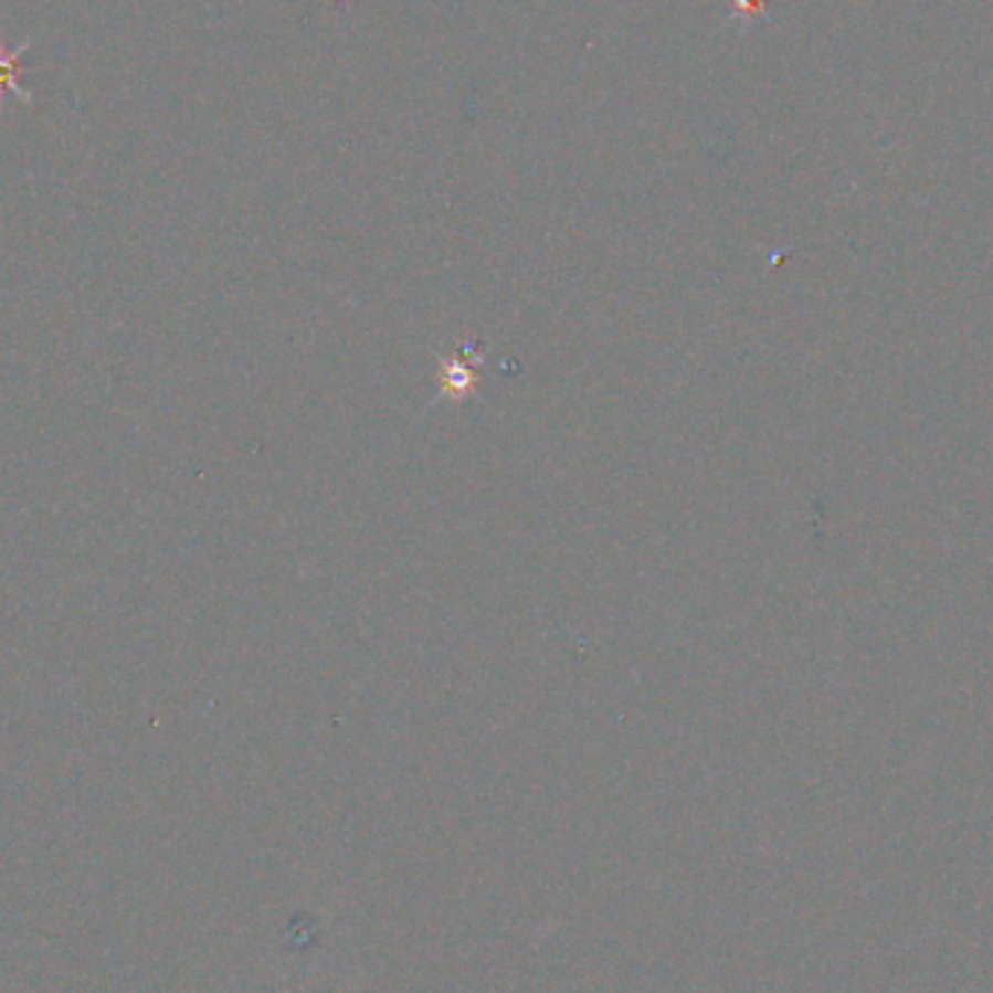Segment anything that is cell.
<instances>
[{
  "instance_id": "obj_1",
  "label": "cell",
  "mask_w": 993,
  "mask_h": 993,
  "mask_svg": "<svg viewBox=\"0 0 993 993\" xmlns=\"http://www.w3.org/2000/svg\"><path fill=\"white\" fill-rule=\"evenodd\" d=\"M30 50V44H21L15 50H3L0 47V103H3V96L12 94L18 99H24V103H32L30 91L24 87L21 82V55Z\"/></svg>"
},
{
  "instance_id": "obj_2",
  "label": "cell",
  "mask_w": 993,
  "mask_h": 993,
  "mask_svg": "<svg viewBox=\"0 0 993 993\" xmlns=\"http://www.w3.org/2000/svg\"><path fill=\"white\" fill-rule=\"evenodd\" d=\"M764 0H736V7L743 9V12H756Z\"/></svg>"
}]
</instances>
